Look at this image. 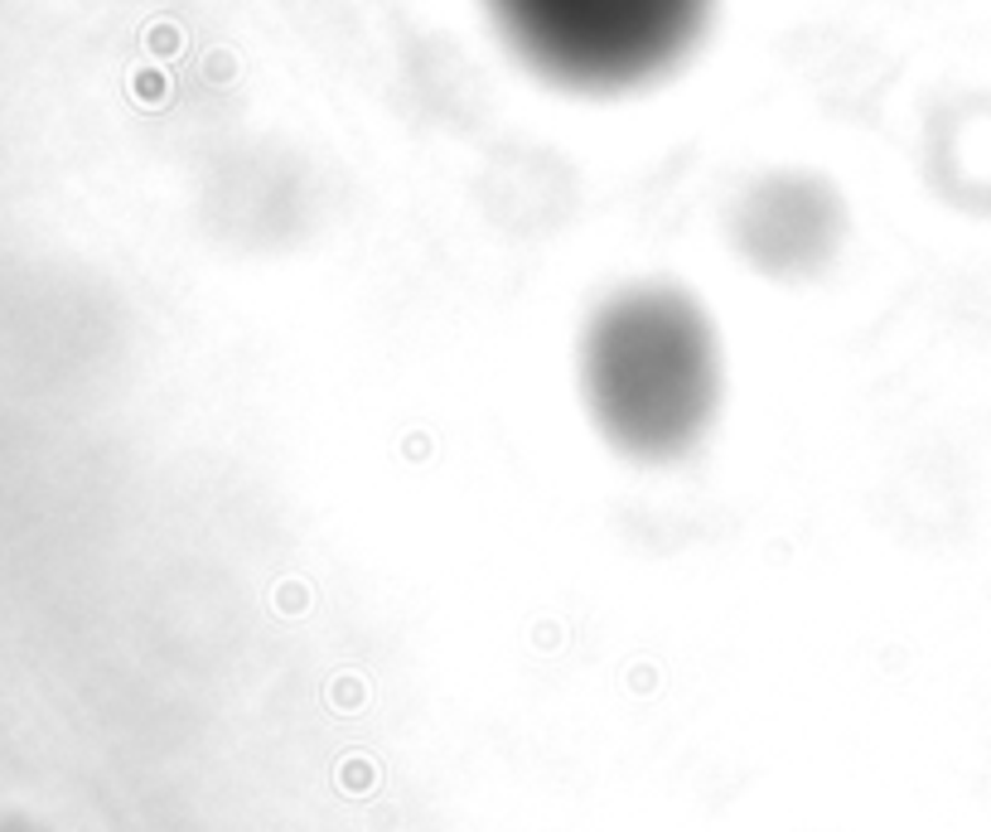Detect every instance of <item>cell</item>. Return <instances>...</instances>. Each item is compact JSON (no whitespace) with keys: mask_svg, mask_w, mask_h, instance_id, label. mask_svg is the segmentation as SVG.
Returning <instances> with one entry per match:
<instances>
[{"mask_svg":"<svg viewBox=\"0 0 991 832\" xmlns=\"http://www.w3.org/2000/svg\"><path fill=\"white\" fill-rule=\"evenodd\" d=\"M532 68L571 88H629L687 54L706 0H488Z\"/></svg>","mask_w":991,"mask_h":832,"instance_id":"2","label":"cell"},{"mask_svg":"<svg viewBox=\"0 0 991 832\" xmlns=\"http://www.w3.org/2000/svg\"><path fill=\"white\" fill-rule=\"evenodd\" d=\"M595 426L634 460H682L720 407V344L702 305L672 286H629L595 310L581 349Z\"/></svg>","mask_w":991,"mask_h":832,"instance_id":"1","label":"cell"},{"mask_svg":"<svg viewBox=\"0 0 991 832\" xmlns=\"http://www.w3.org/2000/svg\"><path fill=\"white\" fill-rule=\"evenodd\" d=\"M740 248L760 272L803 276L823 266L841 238V204L823 179L774 175L740 208Z\"/></svg>","mask_w":991,"mask_h":832,"instance_id":"3","label":"cell"}]
</instances>
